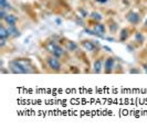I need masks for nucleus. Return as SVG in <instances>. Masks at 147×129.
<instances>
[{"label":"nucleus","mask_w":147,"mask_h":129,"mask_svg":"<svg viewBox=\"0 0 147 129\" xmlns=\"http://www.w3.org/2000/svg\"><path fill=\"white\" fill-rule=\"evenodd\" d=\"M7 16H8V15H7L6 10H5V9H1V10H0V19H1V20H5Z\"/></svg>","instance_id":"17"},{"label":"nucleus","mask_w":147,"mask_h":129,"mask_svg":"<svg viewBox=\"0 0 147 129\" xmlns=\"http://www.w3.org/2000/svg\"><path fill=\"white\" fill-rule=\"evenodd\" d=\"M98 35H100V38L101 39H104L105 36H104V33H105V26L104 24H102V23H98V24H95L94 26V29H93Z\"/></svg>","instance_id":"6"},{"label":"nucleus","mask_w":147,"mask_h":129,"mask_svg":"<svg viewBox=\"0 0 147 129\" xmlns=\"http://www.w3.org/2000/svg\"><path fill=\"white\" fill-rule=\"evenodd\" d=\"M93 69H94V73H101V71H102V61L100 59H98L94 62Z\"/></svg>","instance_id":"10"},{"label":"nucleus","mask_w":147,"mask_h":129,"mask_svg":"<svg viewBox=\"0 0 147 129\" xmlns=\"http://www.w3.org/2000/svg\"><path fill=\"white\" fill-rule=\"evenodd\" d=\"M10 71L15 74H27L30 73L31 69L28 66V63L25 61L21 60H13L9 63Z\"/></svg>","instance_id":"1"},{"label":"nucleus","mask_w":147,"mask_h":129,"mask_svg":"<svg viewBox=\"0 0 147 129\" xmlns=\"http://www.w3.org/2000/svg\"><path fill=\"white\" fill-rule=\"evenodd\" d=\"M91 17L93 18L94 20H96V21H101L102 20V16H101V13H98V12H96V11H93L92 13H91Z\"/></svg>","instance_id":"16"},{"label":"nucleus","mask_w":147,"mask_h":129,"mask_svg":"<svg viewBox=\"0 0 147 129\" xmlns=\"http://www.w3.org/2000/svg\"><path fill=\"white\" fill-rule=\"evenodd\" d=\"M103 48H104V50H106V52H112V49L110 46H107V45H104Z\"/></svg>","instance_id":"22"},{"label":"nucleus","mask_w":147,"mask_h":129,"mask_svg":"<svg viewBox=\"0 0 147 129\" xmlns=\"http://www.w3.org/2000/svg\"><path fill=\"white\" fill-rule=\"evenodd\" d=\"M145 26H147V19H146V21H145Z\"/></svg>","instance_id":"26"},{"label":"nucleus","mask_w":147,"mask_h":129,"mask_svg":"<svg viewBox=\"0 0 147 129\" xmlns=\"http://www.w3.org/2000/svg\"><path fill=\"white\" fill-rule=\"evenodd\" d=\"M142 67H143V69H144V71L147 73V64H143V65H142Z\"/></svg>","instance_id":"25"},{"label":"nucleus","mask_w":147,"mask_h":129,"mask_svg":"<svg viewBox=\"0 0 147 129\" xmlns=\"http://www.w3.org/2000/svg\"><path fill=\"white\" fill-rule=\"evenodd\" d=\"M82 45H83V48L86 50V51H94L95 50V43L93 42V41H88V40H85V41H83L82 42Z\"/></svg>","instance_id":"7"},{"label":"nucleus","mask_w":147,"mask_h":129,"mask_svg":"<svg viewBox=\"0 0 147 129\" xmlns=\"http://www.w3.org/2000/svg\"><path fill=\"white\" fill-rule=\"evenodd\" d=\"M110 28H111V32H114V31H116L118 29V26H117V23H112L110 26Z\"/></svg>","instance_id":"19"},{"label":"nucleus","mask_w":147,"mask_h":129,"mask_svg":"<svg viewBox=\"0 0 147 129\" xmlns=\"http://www.w3.org/2000/svg\"><path fill=\"white\" fill-rule=\"evenodd\" d=\"M127 38H128V30L127 29H122L121 30V34H120V41L124 42V41H126Z\"/></svg>","instance_id":"12"},{"label":"nucleus","mask_w":147,"mask_h":129,"mask_svg":"<svg viewBox=\"0 0 147 129\" xmlns=\"http://www.w3.org/2000/svg\"><path fill=\"white\" fill-rule=\"evenodd\" d=\"M66 48H67V50H69V51H75L79 46H78V44H76L75 42L70 41V42H67V44H66Z\"/></svg>","instance_id":"14"},{"label":"nucleus","mask_w":147,"mask_h":129,"mask_svg":"<svg viewBox=\"0 0 147 129\" xmlns=\"http://www.w3.org/2000/svg\"><path fill=\"white\" fill-rule=\"evenodd\" d=\"M55 24H57V26H61V24H62V20H61L60 18H57V19H55Z\"/></svg>","instance_id":"21"},{"label":"nucleus","mask_w":147,"mask_h":129,"mask_svg":"<svg viewBox=\"0 0 147 129\" xmlns=\"http://www.w3.org/2000/svg\"><path fill=\"white\" fill-rule=\"evenodd\" d=\"M79 13H80V16H81L82 18H85L89 16V13H88L84 9H80V10H79Z\"/></svg>","instance_id":"18"},{"label":"nucleus","mask_w":147,"mask_h":129,"mask_svg":"<svg viewBox=\"0 0 147 129\" xmlns=\"http://www.w3.org/2000/svg\"><path fill=\"white\" fill-rule=\"evenodd\" d=\"M76 23H78L79 26H83V21H82V20H76Z\"/></svg>","instance_id":"24"},{"label":"nucleus","mask_w":147,"mask_h":129,"mask_svg":"<svg viewBox=\"0 0 147 129\" xmlns=\"http://www.w3.org/2000/svg\"><path fill=\"white\" fill-rule=\"evenodd\" d=\"M8 30H9V33H10V36L18 38V36H20V35H21L20 31L18 30V28H17L16 26H9Z\"/></svg>","instance_id":"8"},{"label":"nucleus","mask_w":147,"mask_h":129,"mask_svg":"<svg viewBox=\"0 0 147 129\" xmlns=\"http://www.w3.org/2000/svg\"><path fill=\"white\" fill-rule=\"evenodd\" d=\"M5 21L8 23L9 26H16L17 21H18V18L15 15H8L6 17V19H5Z\"/></svg>","instance_id":"9"},{"label":"nucleus","mask_w":147,"mask_h":129,"mask_svg":"<svg viewBox=\"0 0 147 129\" xmlns=\"http://www.w3.org/2000/svg\"><path fill=\"white\" fill-rule=\"evenodd\" d=\"M135 41L137 43H143L145 41V38H144L142 32H136L135 33Z\"/></svg>","instance_id":"13"},{"label":"nucleus","mask_w":147,"mask_h":129,"mask_svg":"<svg viewBox=\"0 0 147 129\" xmlns=\"http://www.w3.org/2000/svg\"><path fill=\"white\" fill-rule=\"evenodd\" d=\"M6 41H7V39H2V38H0V46H1V48L6 45Z\"/></svg>","instance_id":"20"},{"label":"nucleus","mask_w":147,"mask_h":129,"mask_svg":"<svg viewBox=\"0 0 147 129\" xmlns=\"http://www.w3.org/2000/svg\"><path fill=\"white\" fill-rule=\"evenodd\" d=\"M48 64H49L50 69H54V71H60V69H61V63L55 56L49 58L48 59Z\"/></svg>","instance_id":"3"},{"label":"nucleus","mask_w":147,"mask_h":129,"mask_svg":"<svg viewBox=\"0 0 147 129\" xmlns=\"http://www.w3.org/2000/svg\"><path fill=\"white\" fill-rule=\"evenodd\" d=\"M0 8L1 9H11V6L7 0H0Z\"/></svg>","instance_id":"15"},{"label":"nucleus","mask_w":147,"mask_h":129,"mask_svg":"<svg viewBox=\"0 0 147 129\" xmlns=\"http://www.w3.org/2000/svg\"><path fill=\"white\" fill-rule=\"evenodd\" d=\"M48 49H49L50 52L53 54V56H55V58H61V56H63V54H64L63 49H62L60 45H57L55 43H53V42H51L48 44Z\"/></svg>","instance_id":"2"},{"label":"nucleus","mask_w":147,"mask_h":129,"mask_svg":"<svg viewBox=\"0 0 147 129\" xmlns=\"http://www.w3.org/2000/svg\"><path fill=\"white\" fill-rule=\"evenodd\" d=\"M114 64H115V60L113 58H107L106 60H105V64H104L105 72L106 73H111L112 69H114Z\"/></svg>","instance_id":"5"},{"label":"nucleus","mask_w":147,"mask_h":129,"mask_svg":"<svg viewBox=\"0 0 147 129\" xmlns=\"http://www.w3.org/2000/svg\"><path fill=\"white\" fill-rule=\"evenodd\" d=\"M96 2H100V3H106L108 0H95Z\"/></svg>","instance_id":"23"},{"label":"nucleus","mask_w":147,"mask_h":129,"mask_svg":"<svg viewBox=\"0 0 147 129\" xmlns=\"http://www.w3.org/2000/svg\"><path fill=\"white\" fill-rule=\"evenodd\" d=\"M127 20H128V22L132 23V24H137L139 21H140V17H139L138 13H136V12H134V11H131V12H128L127 13Z\"/></svg>","instance_id":"4"},{"label":"nucleus","mask_w":147,"mask_h":129,"mask_svg":"<svg viewBox=\"0 0 147 129\" xmlns=\"http://www.w3.org/2000/svg\"><path fill=\"white\" fill-rule=\"evenodd\" d=\"M9 36H10L9 30L6 29L3 26H1V28H0V38H2V39H8Z\"/></svg>","instance_id":"11"}]
</instances>
